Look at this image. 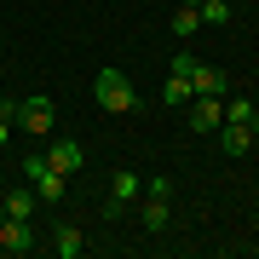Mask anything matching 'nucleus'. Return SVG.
Instances as JSON below:
<instances>
[{"instance_id": "1", "label": "nucleus", "mask_w": 259, "mask_h": 259, "mask_svg": "<svg viewBox=\"0 0 259 259\" xmlns=\"http://www.w3.org/2000/svg\"><path fill=\"white\" fill-rule=\"evenodd\" d=\"M93 98H98L110 115H127V110H139V87L127 81V69H98V81H93Z\"/></svg>"}, {"instance_id": "2", "label": "nucleus", "mask_w": 259, "mask_h": 259, "mask_svg": "<svg viewBox=\"0 0 259 259\" xmlns=\"http://www.w3.org/2000/svg\"><path fill=\"white\" fill-rule=\"evenodd\" d=\"M12 121H18L23 133H35V139H47V133L58 127V104H52L47 93H29V98H18V110H12Z\"/></svg>"}, {"instance_id": "3", "label": "nucleus", "mask_w": 259, "mask_h": 259, "mask_svg": "<svg viewBox=\"0 0 259 259\" xmlns=\"http://www.w3.org/2000/svg\"><path fill=\"white\" fill-rule=\"evenodd\" d=\"M23 173H29V185H35V196H40L47 207L69 196V179H64V173H52V167H47V156H23Z\"/></svg>"}, {"instance_id": "4", "label": "nucleus", "mask_w": 259, "mask_h": 259, "mask_svg": "<svg viewBox=\"0 0 259 259\" xmlns=\"http://www.w3.org/2000/svg\"><path fill=\"white\" fill-rule=\"evenodd\" d=\"M190 133H219L225 127V98H190Z\"/></svg>"}, {"instance_id": "5", "label": "nucleus", "mask_w": 259, "mask_h": 259, "mask_svg": "<svg viewBox=\"0 0 259 259\" xmlns=\"http://www.w3.org/2000/svg\"><path fill=\"white\" fill-rule=\"evenodd\" d=\"M35 225H29V219H0V253H29V248H35Z\"/></svg>"}, {"instance_id": "6", "label": "nucleus", "mask_w": 259, "mask_h": 259, "mask_svg": "<svg viewBox=\"0 0 259 259\" xmlns=\"http://www.w3.org/2000/svg\"><path fill=\"white\" fill-rule=\"evenodd\" d=\"M47 167H52V173H64V179H69V173H81V167H87V150L75 144V139H58V144L47 150Z\"/></svg>"}, {"instance_id": "7", "label": "nucleus", "mask_w": 259, "mask_h": 259, "mask_svg": "<svg viewBox=\"0 0 259 259\" xmlns=\"http://www.w3.org/2000/svg\"><path fill=\"white\" fill-rule=\"evenodd\" d=\"M127 202H139V173H133V167H115L110 173V213L127 207Z\"/></svg>"}, {"instance_id": "8", "label": "nucleus", "mask_w": 259, "mask_h": 259, "mask_svg": "<svg viewBox=\"0 0 259 259\" xmlns=\"http://www.w3.org/2000/svg\"><path fill=\"white\" fill-rule=\"evenodd\" d=\"M190 93L196 98H225V75L213 69V64H196L190 69Z\"/></svg>"}, {"instance_id": "9", "label": "nucleus", "mask_w": 259, "mask_h": 259, "mask_svg": "<svg viewBox=\"0 0 259 259\" xmlns=\"http://www.w3.org/2000/svg\"><path fill=\"white\" fill-rule=\"evenodd\" d=\"M47 242H52V253H58V259H81V253H87V236L75 231V225H58Z\"/></svg>"}, {"instance_id": "10", "label": "nucleus", "mask_w": 259, "mask_h": 259, "mask_svg": "<svg viewBox=\"0 0 259 259\" xmlns=\"http://www.w3.org/2000/svg\"><path fill=\"white\" fill-rule=\"evenodd\" d=\"M0 207H6V219H35L40 196H35V190H6V196H0Z\"/></svg>"}, {"instance_id": "11", "label": "nucleus", "mask_w": 259, "mask_h": 259, "mask_svg": "<svg viewBox=\"0 0 259 259\" xmlns=\"http://www.w3.org/2000/svg\"><path fill=\"white\" fill-rule=\"evenodd\" d=\"M253 139H259V133L248 127V121H225V150H231V156H248Z\"/></svg>"}, {"instance_id": "12", "label": "nucleus", "mask_w": 259, "mask_h": 259, "mask_svg": "<svg viewBox=\"0 0 259 259\" xmlns=\"http://www.w3.org/2000/svg\"><path fill=\"white\" fill-rule=\"evenodd\" d=\"M225 121H248V127L259 133V104L253 98H225Z\"/></svg>"}, {"instance_id": "13", "label": "nucleus", "mask_w": 259, "mask_h": 259, "mask_svg": "<svg viewBox=\"0 0 259 259\" xmlns=\"http://www.w3.org/2000/svg\"><path fill=\"white\" fill-rule=\"evenodd\" d=\"M196 93H190V75H167V87H161V104H179V110H185Z\"/></svg>"}, {"instance_id": "14", "label": "nucleus", "mask_w": 259, "mask_h": 259, "mask_svg": "<svg viewBox=\"0 0 259 259\" xmlns=\"http://www.w3.org/2000/svg\"><path fill=\"white\" fill-rule=\"evenodd\" d=\"M196 29H202V12H196V6H185V0H179V12H173V35H179V40H190Z\"/></svg>"}, {"instance_id": "15", "label": "nucleus", "mask_w": 259, "mask_h": 259, "mask_svg": "<svg viewBox=\"0 0 259 259\" xmlns=\"http://www.w3.org/2000/svg\"><path fill=\"white\" fill-rule=\"evenodd\" d=\"M196 12H202V23H231V6L225 0H202Z\"/></svg>"}, {"instance_id": "16", "label": "nucleus", "mask_w": 259, "mask_h": 259, "mask_svg": "<svg viewBox=\"0 0 259 259\" xmlns=\"http://www.w3.org/2000/svg\"><path fill=\"white\" fill-rule=\"evenodd\" d=\"M12 110H18V104H0V150H6V139H12V127H18V121H12Z\"/></svg>"}]
</instances>
